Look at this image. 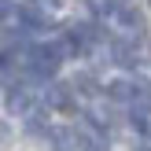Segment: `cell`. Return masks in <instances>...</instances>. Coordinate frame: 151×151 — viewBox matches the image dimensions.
Instances as JSON below:
<instances>
[{
	"label": "cell",
	"instance_id": "cell-6",
	"mask_svg": "<svg viewBox=\"0 0 151 151\" xmlns=\"http://www.w3.org/2000/svg\"><path fill=\"white\" fill-rule=\"evenodd\" d=\"M48 103H52V107H59V111H74V100H70V88H66V85H52Z\"/></svg>",
	"mask_w": 151,
	"mask_h": 151
},
{
	"label": "cell",
	"instance_id": "cell-8",
	"mask_svg": "<svg viewBox=\"0 0 151 151\" xmlns=\"http://www.w3.org/2000/svg\"><path fill=\"white\" fill-rule=\"evenodd\" d=\"M26 103H29V96L22 88H7V107L11 111H26Z\"/></svg>",
	"mask_w": 151,
	"mask_h": 151
},
{
	"label": "cell",
	"instance_id": "cell-2",
	"mask_svg": "<svg viewBox=\"0 0 151 151\" xmlns=\"http://www.w3.org/2000/svg\"><path fill=\"white\" fill-rule=\"evenodd\" d=\"M19 19L26 22L29 29H44V26H48V11H44L37 0H26V4H19Z\"/></svg>",
	"mask_w": 151,
	"mask_h": 151
},
{
	"label": "cell",
	"instance_id": "cell-4",
	"mask_svg": "<svg viewBox=\"0 0 151 151\" xmlns=\"http://www.w3.org/2000/svg\"><path fill=\"white\" fill-rule=\"evenodd\" d=\"M111 59L122 63V66H133V63L140 59V52L133 48V44H125V41H114V44H111Z\"/></svg>",
	"mask_w": 151,
	"mask_h": 151
},
{
	"label": "cell",
	"instance_id": "cell-12",
	"mask_svg": "<svg viewBox=\"0 0 151 151\" xmlns=\"http://www.w3.org/2000/svg\"><path fill=\"white\" fill-rule=\"evenodd\" d=\"M26 129L33 133V137H52V133H48V125H44V118H29V122H26Z\"/></svg>",
	"mask_w": 151,
	"mask_h": 151
},
{
	"label": "cell",
	"instance_id": "cell-11",
	"mask_svg": "<svg viewBox=\"0 0 151 151\" xmlns=\"http://www.w3.org/2000/svg\"><path fill=\"white\" fill-rule=\"evenodd\" d=\"M118 19H122L125 26H140V11L137 7H118Z\"/></svg>",
	"mask_w": 151,
	"mask_h": 151
},
{
	"label": "cell",
	"instance_id": "cell-10",
	"mask_svg": "<svg viewBox=\"0 0 151 151\" xmlns=\"http://www.w3.org/2000/svg\"><path fill=\"white\" fill-rule=\"evenodd\" d=\"M137 107L151 111V81H137Z\"/></svg>",
	"mask_w": 151,
	"mask_h": 151
},
{
	"label": "cell",
	"instance_id": "cell-9",
	"mask_svg": "<svg viewBox=\"0 0 151 151\" xmlns=\"http://www.w3.org/2000/svg\"><path fill=\"white\" fill-rule=\"evenodd\" d=\"M85 4H88V11H92L96 19H103V15L114 11V0H85Z\"/></svg>",
	"mask_w": 151,
	"mask_h": 151
},
{
	"label": "cell",
	"instance_id": "cell-7",
	"mask_svg": "<svg viewBox=\"0 0 151 151\" xmlns=\"http://www.w3.org/2000/svg\"><path fill=\"white\" fill-rule=\"evenodd\" d=\"M133 125H137L144 137H151V111L147 107H137V111H133Z\"/></svg>",
	"mask_w": 151,
	"mask_h": 151
},
{
	"label": "cell",
	"instance_id": "cell-5",
	"mask_svg": "<svg viewBox=\"0 0 151 151\" xmlns=\"http://www.w3.org/2000/svg\"><path fill=\"white\" fill-rule=\"evenodd\" d=\"M107 96L111 100H137V81H111Z\"/></svg>",
	"mask_w": 151,
	"mask_h": 151
},
{
	"label": "cell",
	"instance_id": "cell-13",
	"mask_svg": "<svg viewBox=\"0 0 151 151\" xmlns=\"http://www.w3.org/2000/svg\"><path fill=\"white\" fill-rule=\"evenodd\" d=\"M48 4H63V0H48Z\"/></svg>",
	"mask_w": 151,
	"mask_h": 151
},
{
	"label": "cell",
	"instance_id": "cell-1",
	"mask_svg": "<svg viewBox=\"0 0 151 151\" xmlns=\"http://www.w3.org/2000/svg\"><path fill=\"white\" fill-rule=\"evenodd\" d=\"M63 44H37V48H29V70L37 74V78H52V74L59 70V59H63Z\"/></svg>",
	"mask_w": 151,
	"mask_h": 151
},
{
	"label": "cell",
	"instance_id": "cell-3",
	"mask_svg": "<svg viewBox=\"0 0 151 151\" xmlns=\"http://www.w3.org/2000/svg\"><path fill=\"white\" fill-rule=\"evenodd\" d=\"M48 140H52L55 151H78V147H81V137H78L74 129H52Z\"/></svg>",
	"mask_w": 151,
	"mask_h": 151
}]
</instances>
